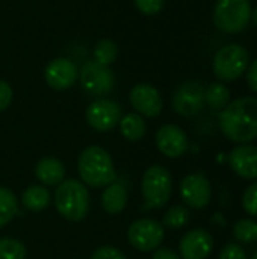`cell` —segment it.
Instances as JSON below:
<instances>
[{"instance_id": "3957f363", "label": "cell", "mask_w": 257, "mask_h": 259, "mask_svg": "<svg viewBox=\"0 0 257 259\" xmlns=\"http://www.w3.org/2000/svg\"><path fill=\"white\" fill-rule=\"evenodd\" d=\"M56 211L70 222H80L89 211V193L85 184L76 179L62 181L55 191Z\"/></svg>"}, {"instance_id": "9c48e42d", "label": "cell", "mask_w": 257, "mask_h": 259, "mask_svg": "<svg viewBox=\"0 0 257 259\" xmlns=\"http://www.w3.org/2000/svg\"><path fill=\"white\" fill-rule=\"evenodd\" d=\"M206 105L204 87L200 82L188 80L182 83L173 96V108L183 117L198 115Z\"/></svg>"}, {"instance_id": "5b68a950", "label": "cell", "mask_w": 257, "mask_h": 259, "mask_svg": "<svg viewBox=\"0 0 257 259\" xmlns=\"http://www.w3.org/2000/svg\"><path fill=\"white\" fill-rule=\"evenodd\" d=\"M251 12L250 0H217L214 23L224 33H238L248 26Z\"/></svg>"}, {"instance_id": "2e32d148", "label": "cell", "mask_w": 257, "mask_h": 259, "mask_svg": "<svg viewBox=\"0 0 257 259\" xmlns=\"http://www.w3.org/2000/svg\"><path fill=\"white\" fill-rule=\"evenodd\" d=\"M230 168L242 179H257V146L238 144L229 155Z\"/></svg>"}, {"instance_id": "836d02e7", "label": "cell", "mask_w": 257, "mask_h": 259, "mask_svg": "<svg viewBox=\"0 0 257 259\" xmlns=\"http://www.w3.org/2000/svg\"><path fill=\"white\" fill-rule=\"evenodd\" d=\"M251 18H253V23L257 26V8L251 12Z\"/></svg>"}, {"instance_id": "ba28073f", "label": "cell", "mask_w": 257, "mask_h": 259, "mask_svg": "<svg viewBox=\"0 0 257 259\" xmlns=\"http://www.w3.org/2000/svg\"><path fill=\"white\" fill-rule=\"evenodd\" d=\"M165 237V229L162 223L155 219H141L133 222L127 231V240L132 247L139 252L156 250Z\"/></svg>"}, {"instance_id": "52a82bcc", "label": "cell", "mask_w": 257, "mask_h": 259, "mask_svg": "<svg viewBox=\"0 0 257 259\" xmlns=\"http://www.w3.org/2000/svg\"><path fill=\"white\" fill-rule=\"evenodd\" d=\"M79 80L82 90L92 97H101L109 94L115 87V76L109 67L98 64L97 61H88L79 71Z\"/></svg>"}, {"instance_id": "f1b7e54d", "label": "cell", "mask_w": 257, "mask_h": 259, "mask_svg": "<svg viewBox=\"0 0 257 259\" xmlns=\"http://www.w3.org/2000/svg\"><path fill=\"white\" fill-rule=\"evenodd\" d=\"M218 259H248V255L239 244H227L221 249Z\"/></svg>"}, {"instance_id": "cb8c5ba5", "label": "cell", "mask_w": 257, "mask_h": 259, "mask_svg": "<svg viewBox=\"0 0 257 259\" xmlns=\"http://www.w3.org/2000/svg\"><path fill=\"white\" fill-rule=\"evenodd\" d=\"M118 56V46L112 39H100L94 47V61L109 67Z\"/></svg>"}, {"instance_id": "f546056e", "label": "cell", "mask_w": 257, "mask_h": 259, "mask_svg": "<svg viewBox=\"0 0 257 259\" xmlns=\"http://www.w3.org/2000/svg\"><path fill=\"white\" fill-rule=\"evenodd\" d=\"M91 259H126V255L120 249H117V247L103 246V247H98L92 253V258Z\"/></svg>"}, {"instance_id": "1f68e13d", "label": "cell", "mask_w": 257, "mask_h": 259, "mask_svg": "<svg viewBox=\"0 0 257 259\" xmlns=\"http://www.w3.org/2000/svg\"><path fill=\"white\" fill-rule=\"evenodd\" d=\"M247 82H248V87L254 93H257V58L247 68Z\"/></svg>"}, {"instance_id": "277c9868", "label": "cell", "mask_w": 257, "mask_h": 259, "mask_svg": "<svg viewBox=\"0 0 257 259\" xmlns=\"http://www.w3.org/2000/svg\"><path fill=\"white\" fill-rule=\"evenodd\" d=\"M141 191L145 202L142 209L164 208L173 193V179L170 171L162 165L150 167L142 176Z\"/></svg>"}, {"instance_id": "83f0119b", "label": "cell", "mask_w": 257, "mask_h": 259, "mask_svg": "<svg viewBox=\"0 0 257 259\" xmlns=\"http://www.w3.org/2000/svg\"><path fill=\"white\" fill-rule=\"evenodd\" d=\"M138 11L144 15L159 14L164 8V0H135Z\"/></svg>"}, {"instance_id": "e575fe53", "label": "cell", "mask_w": 257, "mask_h": 259, "mask_svg": "<svg viewBox=\"0 0 257 259\" xmlns=\"http://www.w3.org/2000/svg\"><path fill=\"white\" fill-rule=\"evenodd\" d=\"M253 259H257V252H256V255H254V256H253Z\"/></svg>"}, {"instance_id": "ac0fdd59", "label": "cell", "mask_w": 257, "mask_h": 259, "mask_svg": "<svg viewBox=\"0 0 257 259\" xmlns=\"http://www.w3.org/2000/svg\"><path fill=\"white\" fill-rule=\"evenodd\" d=\"M127 190L121 184L112 182L101 194V206L108 214H120L127 205Z\"/></svg>"}, {"instance_id": "603a6c76", "label": "cell", "mask_w": 257, "mask_h": 259, "mask_svg": "<svg viewBox=\"0 0 257 259\" xmlns=\"http://www.w3.org/2000/svg\"><path fill=\"white\" fill-rule=\"evenodd\" d=\"M233 237L241 244L257 241V222L254 219H241L233 226Z\"/></svg>"}, {"instance_id": "7402d4cb", "label": "cell", "mask_w": 257, "mask_h": 259, "mask_svg": "<svg viewBox=\"0 0 257 259\" xmlns=\"http://www.w3.org/2000/svg\"><path fill=\"white\" fill-rule=\"evenodd\" d=\"M17 211L18 200L15 194L6 187H0V229L5 228L17 215Z\"/></svg>"}, {"instance_id": "7a4b0ae2", "label": "cell", "mask_w": 257, "mask_h": 259, "mask_svg": "<svg viewBox=\"0 0 257 259\" xmlns=\"http://www.w3.org/2000/svg\"><path fill=\"white\" fill-rule=\"evenodd\" d=\"M77 170L82 182L91 188H103L115 182L112 156L100 146H89L79 155Z\"/></svg>"}, {"instance_id": "4316f807", "label": "cell", "mask_w": 257, "mask_h": 259, "mask_svg": "<svg viewBox=\"0 0 257 259\" xmlns=\"http://www.w3.org/2000/svg\"><path fill=\"white\" fill-rule=\"evenodd\" d=\"M242 208L248 215L257 217V181L245 190L242 196Z\"/></svg>"}, {"instance_id": "484cf974", "label": "cell", "mask_w": 257, "mask_h": 259, "mask_svg": "<svg viewBox=\"0 0 257 259\" xmlns=\"http://www.w3.org/2000/svg\"><path fill=\"white\" fill-rule=\"evenodd\" d=\"M0 259H26V247L15 238H0Z\"/></svg>"}, {"instance_id": "d6986e66", "label": "cell", "mask_w": 257, "mask_h": 259, "mask_svg": "<svg viewBox=\"0 0 257 259\" xmlns=\"http://www.w3.org/2000/svg\"><path fill=\"white\" fill-rule=\"evenodd\" d=\"M52 196L50 191L45 187L41 185H30L23 194H21V203L27 211L32 212H41L50 205Z\"/></svg>"}, {"instance_id": "8fae6325", "label": "cell", "mask_w": 257, "mask_h": 259, "mask_svg": "<svg viewBox=\"0 0 257 259\" xmlns=\"http://www.w3.org/2000/svg\"><path fill=\"white\" fill-rule=\"evenodd\" d=\"M86 123L98 132L114 129L121 120V108L109 99H97L86 108Z\"/></svg>"}, {"instance_id": "6da1fadb", "label": "cell", "mask_w": 257, "mask_h": 259, "mask_svg": "<svg viewBox=\"0 0 257 259\" xmlns=\"http://www.w3.org/2000/svg\"><path fill=\"white\" fill-rule=\"evenodd\" d=\"M220 129L236 144H250L257 138V97H239L220 114Z\"/></svg>"}, {"instance_id": "d6a6232c", "label": "cell", "mask_w": 257, "mask_h": 259, "mask_svg": "<svg viewBox=\"0 0 257 259\" xmlns=\"http://www.w3.org/2000/svg\"><path fill=\"white\" fill-rule=\"evenodd\" d=\"M151 259H182L177 252H174L173 249L168 247H158L153 253Z\"/></svg>"}, {"instance_id": "9a60e30c", "label": "cell", "mask_w": 257, "mask_h": 259, "mask_svg": "<svg viewBox=\"0 0 257 259\" xmlns=\"http://www.w3.org/2000/svg\"><path fill=\"white\" fill-rule=\"evenodd\" d=\"M156 146L167 158H179L188 150V137L177 124H164L156 132Z\"/></svg>"}, {"instance_id": "8992f818", "label": "cell", "mask_w": 257, "mask_h": 259, "mask_svg": "<svg viewBox=\"0 0 257 259\" xmlns=\"http://www.w3.org/2000/svg\"><path fill=\"white\" fill-rule=\"evenodd\" d=\"M250 65V53L241 44L221 47L214 58V73L220 80H235L241 77Z\"/></svg>"}, {"instance_id": "d4e9b609", "label": "cell", "mask_w": 257, "mask_h": 259, "mask_svg": "<svg viewBox=\"0 0 257 259\" xmlns=\"http://www.w3.org/2000/svg\"><path fill=\"white\" fill-rule=\"evenodd\" d=\"M189 219H191V214H189L188 208L173 206L165 212V215L162 219V226L168 228V229H180L188 225Z\"/></svg>"}, {"instance_id": "30bf717a", "label": "cell", "mask_w": 257, "mask_h": 259, "mask_svg": "<svg viewBox=\"0 0 257 259\" xmlns=\"http://www.w3.org/2000/svg\"><path fill=\"white\" fill-rule=\"evenodd\" d=\"M180 197L192 209H203L211 203L212 185L204 173L188 175L180 184Z\"/></svg>"}, {"instance_id": "4fadbf2b", "label": "cell", "mask_w": 257, "mask_h": 259, "mask_svg": "<svg viewBox=\"0 0 257 259\" xmlns=\"http://www.w3.org/2000/svg\"><path fill=\"white\" fill-rule=\"evenodd\" d=\"M212 250L214 238L206 229H192L179 243V255L182 259H208Z\"/></svg>"}, {"instance_id": "4dcf8cb0", "label": "cell", "mask_w": 257, "mask_h": 259, "mask_svg": "<svg viewBox=\"0 0 257 259\" xmlns=\"http://www.w3.org/2000/svg\"><path fill=\"white\" fill-rule=\"evenodd\" d=\"M12 96H14L12 87L6 80H0V112L11 105Z\"/></svg>"}, {"instance_id": "e0dca14e", "label": "cell", "mask_w": 257, "mask_h": 259, "mask_svg": "<svg viewBox=\"0 0 257 259\" xmlns=\"http://www.w3.org/2000/svg\"><path fill=\"white\" fill-rule=\"evenodd\" d=\"M35 176L41 184L47 187H58L65 178V167L59 159L47 156L36 164Z\"/></svg>"}, {"instance_id": "5bb4252c", "label": "cell", "mask_w": 257, "mask_h": 259, "mask_svg": "<svg viewBox=\"0 0 257 259\" xmlns=\"http://www.w3.org/2000/svg\"><path fill=\"white\" fill-rule=\"evenodd\" d=\"M79 76V70L76 64L68 58H56L50 61L45 67L44 77L50 88L56 91L68 90L74 85Z\"/></svg>"}, {"instance_id": "44dd1931", "label": "cell", "mask_w": 257, "mask_h": 259, "mask_svg": "<svg viewBox=\"0 0 257 259\" xmlns=\"http://www.w3.org/2000/svg\"><path fill=\"white\" fill-rule=\"evenodd\" d=\"M204 100L214 111H221L230 103V91L223 83H211L204 90Z\"/></svg>"}, {"instance_id": "ffe728a7", "label": "cell", "mask_w": 257, "mask_h": 259, "mask_svg": "<svg viewBox=\"0 0 257 259\" xmlns=\"http://www.w3.org/2000/svg\"><path fill=\"white\" fill-rule=\"evenodd\" d=\"M118 124H120L121 135L127 141H139L144 138V135L147 132V126H145L142 115L135 114V112L126 114L124 117H121Z\"/></svg>"}, {"instance_id": "7c38bea8", "label": "cell", "mask_w": 257, "mask_h": 259, "mask_svg": "<svg viewBox=\"0 0 257 259\" xmlns=\"http://www.w3.org/2000/svg\"><path fill=\"white\" fill-rule=\"evenodd\" d=\"M130 103L139 115L155 118L162 112L164 102L161 93L150 83H138L130 90Z\"/></svg>"}]
</instances>
